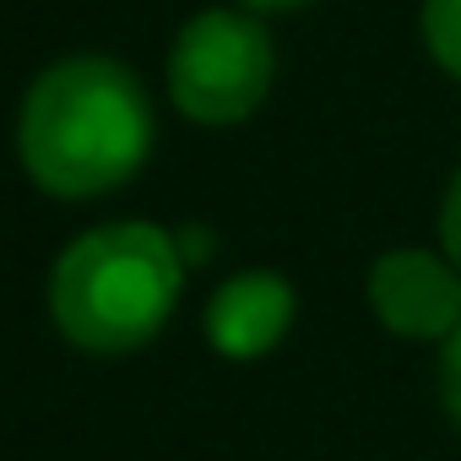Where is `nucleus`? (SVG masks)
Here are the masks:
<instances>
[{"label": "nucleus", "instance_id": "obj_1", "mask_svg": "<svg viewBox=\"0 0 461 461\" xmlns=\"http://www.w3.org/2000/svg\"><path fill=\"white\" fill-rule=\"evenodd\" d=\"M17 152L39 190L82 201L125 185L152 152V98L109 55L55 60L23 98Z\"/></svg>", "mask_w": 461, "mask_h": 461}, {"label": "nucleus", "instance_id": "obj_3", "mask_svg": "<svg viewBox=\"0 0 461 461\" xmlns=\"http://www.w3.org/2000/svg\"><path fill=\"white\" fill-rule=\"evenodd\" d=\"M277 77L272 33L256 12H201L179 28L168 50V93L195 125L250 120Z\"/></svg>", "mask_w": 461, "mask_h": 461}, {"label": "nucleus", "instance_id": "obj_7", "mask_svg": "<svg viewBox=\"0 0 461 461\" xmlns=\"http://www.w3.org/2000/svg\"><path fill=\"white\" fill-rule=\"evenodd\" d=\"M439 402L461 429V326L439 342Z\"/></svg>", "mask_w": 461, "mask_h": 461}, {"label": "nucleus", "instance_id": "obj_10", "mask_svg": "<svg viewBox=\"0 0 461 461\" xmlns=\"http://www.w3.org/2000/svg\"><path fill=\"white\" fill-rule=\"evenodd\" d=\"M240 6H250V12H299L310 0H240Z\"/></svg>", "mask_w": 461, "mask_h": 461}, {"label": "nucleus", "instance_id": "obj_5", "mask_svg": "<svg viewBox=\"0 0 461 461\" xmlns=\"http://www.w3.org/2000/svg\"><path fill=\"white\" fill-rule=\"evenodd\" d=\"M294 310H299V299H294L288 277L240 272V277H228L206 304V342L222 358H261L288 337Z\"/></svg>", "mask_w": 461, "mask_h": 461}, {"label": "nucleus", "instance_id": "obj_4", "mask_svg": "<svg viewBox=\"0 0 461 461\" xmlns=\"http://www.w3.org/2000/svg\"><path fill=\"white\" fill-rule=\"evenodd\" d=\"M369 310L402 342H445L461 326V272L434 250H385L369 267Z\"/></svg>", "mask_w": 461, "mask_h": 461}, {"label": "nucleus", "instance_id": "obj_2", "mask_svg": "<svg viewBox=\"0 0 461 461\" xmlns=\"http://www.w3.org/2000/svg\"><path fill=\"white\" fill-rule=\"evenodd\" d=\"M185 261L158 222H104L82 234L50 277V310L66 342L131 353L163 331L179 304Z\"/></svg>", "mask_w": 461, "mask_h": 461}, {"label": "nucleus", "instance_id": "obj_9", "mask_svg": "<svg viewBox=\"0 0 461 461\" xmlns=\"http://www.w3.org/2000/svg\"><path fill=\"white\" fill-rule=\"evenodd\" d=\"M174 250H179L185 267L212 261V228H179V234H174Z\"/></svg>", "mask_w": 461, "mask_h": 461}, {"label": "nucleus", "instance_id": "obj_8", "mask_svg": "<svg viewBox=\"0 0 461 461\" xmlns=\"http://www.w3.org/2000/svg\"><path fill=\"white\" fill-rule=\"evenodd\" d=\"M439 256L461 272V168H456V179L445 185V201H439Z\"/></svg>", "mask_w": 461, "mask_h": 461}, {"label": "nucleus", "instance_id": "obj_6", "mask_svg": "<svg viewBox=\"0 0 461 461\" xmlns=\"http://www.w3.org/2000/svg\"><path fill=\"white\" fill-rule=\"evenodd\" d=\"M418 33H423L429 60H434L445 77L461 82V0H423Z\"/></svg>", "mask_w": 461, "mask_h": 461}]
</instances>
